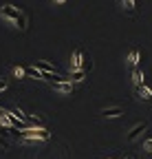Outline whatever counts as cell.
<instances>
[{"label": "cell", "instance_id": "cell-18", "mask_svg": "<svg viewBox=\"0 0 152 159\" xmlns=\"http://www.w3.org/2000/svg\"><path fill=\"white\" fill-rule=\"evenodd\" d=\"M108 159H112V157H108Z\"/></svg>", "mask_w": 152, "mask_h": 159}, {"label": "cell", "instance_id": "cell-8", "mask_svg": "<svg viewBox=\"0 0 152 159\" xmlns=\"http://www.w3.org/2000/svg\"><path fill=\"white\" fill-rule=\"evenodd\" d=\"M33 66H35V69H40V71H44V73H60L51 62H46V60H37V62H33Z\"/></svg>", "mask_w": 152, "mask_h": 159}, {"label": "cell", "instance_id": "cell-12", "mask_svg": "<svg viewBox=\"0 0 152 159\" xmlns=\"http://www.w3.org/2000/svg\"><path fill=\"white\" fill-rule=\"evenodd\" d=\"M121 7L128 11V13H135V9H137V5H135V0H121Z\"/></svg>", "mask_w": 152, "mask_h": 159}, {"label": "cell", "instance_id": "cell-1", "mask_svg": "<svg viewBox=\"0 0 152 159\" xmlns=\"http://www.w3.org/2000/svg\"><path fill=\"white\" fill-rule=\"evenodd\" d=\"M0 16H2L5 20H9V22L15 25V29H20V31H27L29 29V18L22 9H15L13 5H2L0 7Z\"/></svg>", "mask_w": 152, "mask_h": 159}, {"label": "cell", "instance_id": "cell-3", "mask_svg": "<svg viewBox=\"0 0 152 159\" xmlns=\"http://www.w3.org/2000/svg\"><path fill=\"white\" fill-rule=\"evenodd\" d=\"M148 130V124L145 122H139V124H135V126H132L130 130H128V142H137V139L141 137V133H145Z\"/></svg>", "mask_w": 152, "mask_h": 159}, {"label": "cell", "instance_id": "cell-5", "mask_svg": "<svg viewBox=\"0 0 152 159\" xmlns=\"http://www.w3.org/2000/svg\"><path fill=\"white\" fill-rule=\"evenodd\" d=\"M53 91L62 93V95H71L75 91V82H68V80H64V82H53Z\"/></svg>", "mask_w": 152, "mask_h": 159}, {"label": "cell", "instance_id": "cell-6", "mask_svg": "<svg viewBox=\"0 0 152 159\" xmlns=\"http://www.w3.org/2000/svg\"><path fill=\"white\" fill-rule=\"evenodd\" d=\"M104 119H115V117H121V115H126V111L121 108V106H106V108H102V113H99Z\"/></svg>", "mask_w": 152, "mask_h": 159}, {"label": "cell", "instance_id": "cell-7", "mask_svg": "<svg viewBox=\"0 0 152 159\" xmlns=\"http://www.w3.org/2000/svg\"><path fill=\"white\" fill-rule=\"evenodd\" d=\"M126 64H128L130 69H137V64H139V49H137V47L130 49V53H128V57H126Z\"/></svg>", "mask_w": 152, "mask_h": 159}, {"label": "cell", "instance_id": "cell-15", "mask_svg": "<svg viewBox=\"0 0 152 159\" xmlns=\"http://www.w3.org/2000/svg\"><path fill=\"white\" fill-rule=\"evenodd\" d=\"M13 73H15L18 77H24V75H27V69H22V66H15V69H13Z\"/></svg>", "mask_w": 152, "mask_h": 159}, {"label": "cell", "instance_id": "cell-4", "mask_svg": "<svg viewBox=\"0 0 152 159\" xmlns=\"http://www.w3.org/2000/svg\"><path fill=\"white\" fill-rule=\"evenodd\" d=\"M84 64H86L84 51H82V49L73 51V57H71V71H80V69H84Z\"/></svg>", "mask_w": 152, "mask_h": 159}, {"label": "cell", "instance_id": "cell-16", "mask_svg": "<svg viewBox=\"0 0 152 159\" xmlns=\"http://www.w3.org/2000/svg\"><path fill=\"white\" fill-rule=\"evenodd\" d=\"M55 2H58V5H64V2H66V0H55Z\"/></svg>", "mask_w": 152, "mask_h": 159}, {"label": "cell", "instance_id": "cell-11", "mask_svg": "<svg viewBox=\"0 0 152 159\" xmlns=\"http://www.w3.org/2000/svg\"><path fill=\"white\" fill-rule=\"evenodd\" d=\"M132 84L135 86H139V84H143V71L137 66V69H132Z\"/></svg>", "mask_w": 152, "mask_h": 159}, {"label": "cell", "instance_id": "cell-10", "mask_svg": "<svg viewBox=\"0 0 152 159\" xmlns=\"http://www.w3.org/2000/svg\"><path fill=\"white\" fill-rule=\"evenodd\" d=\"M135 91H137V95H139L141 99H152V91H150L145 84H139V86H135Z\"/></svg>", "mask_w": 152, "mask_h": 159}, {"label": "cell", "instance_id": "cell-2", "mask_svg": "<svg viewBox=\"0 0 152 159\" xmlns=\"http://www.w3.org/2000/svg\"><path fill=\"white\" fill-rule=\"evenodd\" d=\"M18 137L22 139V142H46V139L51 137V133H49V128H44V126H31V128H24L22 133H18Z\"/></svg>", "mask_w": 152, "mask_h": 159}, {"label": "cell", "instance_id": "cell-17", "mask_svg": "<svg viewBox=\"0 0 152 159\" xmlns=\"http://www.w3.org/2000/svg\"><path fill=\"white\" fill-rule=\"evenodd\" d=\"M126 159H137V157H135V155H128V157H126Z\"/></svg>", "mask_w": 152, "mask_h": 159}, {"label": "cell", "instance_id": "cell-9", "mask_svg": "<svg viewBox=\"0 0 152 159\" xmlns=\"http://www.w3.org/2000/svg\"><path fill=\"white\" fill-rule=\"evenodd\" d=\"M88 75V71L86 69H80V71H71V75H68V80L71 82H75V84H80V82H84V77Z\"/></svg>", "mask_w": 152, "mask_h": 159}, {"label": "cell", "instance_id": "cell-14", "mask_svg": "<svg viewBox=\"0 0 152 159\" xmlns=\"http://www.w3.org/2000/svg\"><path fill=\"white\" fill-rule=\"evenodd\" d=\"M9 89V80L2 75V77H0V93H2V91H7Z\"/></svg>", "mask_w": 152, "mask_h": 159}, {"label": "cell", "instance_id": "cell-13", "mask_svg": "<svg viewBox=\"0 0 152 159\" xmlns=\"http://www.w3.org/2000/svg\"><path fill=\"white\" fill-rule=\"evenodd\" d=\"M143 150L152 155V137H148V139H143Z\"/></svg>", "mask_w": 152, "mask_h": 159}]
</instances>
